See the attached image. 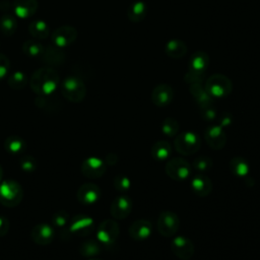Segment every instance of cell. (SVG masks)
Here are the masks:
<instances>
[{"label": "cell", "instance_id": "cell-1", "mask_svg": "<svg viewBox=\"0 0 260 260\" xmlns=\"http://www.w3.org/2000/svg\"><path fill=\"white\" fill-rule=\"evenodd\" d=\"M59 75L51 67H43L34 72L29 85L37 95L53 94L59 85Z\"/></svg>", "mask_w": 260, "mask_h": 260}, {"label": "cell", "instance_id": "cell-2", "mask_svg": "<svg viewBox=\"0 0 260 260\" xmlns=\"http://www.w3.org/2000/svg\"><path fill=\"white\" fill-rule=\"evenodd\" d=\"M61 92L67 101L80 103L86 95V87L79 77L69 75L61 83Z\"/></svg>", "mask_w": 260, "mask_h": 260}, {"label": "cell", "instance_id": "cell-3", "mask_svg": "<svg viewBox=\"0 0 260 260\" xmlns=\"http://www.w3.org/2000/svg\"><path fill=\"white\" fill-rule=\"evenodd\" d=\"M23 198L21 186L12 180L3 181L0 184V203L6 207L18 205Z\"/></svg>", "mask_w": 260, "mask_h": 260}, {"label": "cell", "instance_id": "cell-4", "mask_svg": "<svg viewBox=\"0 0 260 260\" xmlns=\"http://www.w3.org/2000/svg\"><path fill=\"white\" fill-rule=\"evenodd\" d=\"M175 149L183 155L196 153L200 148V138L192 131H185L175 136Z\"/></svg>", "mask_w": 260, "mask_h": 260}, {"label": "cell", "instance_id": "cell-5", "mask_svg": "<svg viewBox=\"0 0 260 260\" xmlns=\"http://www.w3.org/2000/svg\"><path fill=\"white\" fill-rule=\"evenodd\" d=\"M204 88L211 98H224L231 93L233 85L226 76L213 74L207 78Z\"/></svg>", "mask_w": 260, "mask_h": 260}, {"label": "cell", "instance_id": "cell-6", "mask_svg": "<svg viewBox=\"0 0 260 260\" xmlns=\"http://www.w3.org/2000/svg\"><path fill=\"white\" fill-rule=\"evenodd\" d=\"M165 171L171 179L175 181H184L191 175V165L181 157H174L168 159Z\"/></svg>", "mask_w": 260, "mask_h": 260}, {"label": "cell", "instance_id": "cell-7", "mask_svg": "<svg viewBox=\"0 0 260 260\" xmlns=\"http://www.w3.org/2000/svg\"><path fill=\"white\" fill-rule=\"evenodd\" d=\"M180 228V218L175 212L162 211L157 218V230L164 237H173Z\"/></svg>", "mask_w": 260, "mask_h": 260}, {"label": "cell", "instance_id": "cell-8", "mask_svg": "<svg viewBox=\"0 0 260 260\" xmlns=\"http://www.w3.org/2000/svg\"><path fill=\"white\" fill-rule=\"evenodd\" d=\"M120 228L114 219H105L102 221L96 231V239L102 244L109 246L116 242L119 237Z\"/></svg>", "mask_w": 260, "mask_h": 260}, {"label": "cell", "instance_id": "cell-9", "mask_svg": "<svg viewBox=\"0 0 260 260\" xmlns=\"http://www.w3.org/2000/svg\"><path fill=\"white\" fill-rule=\"evenodd\" d=\"M107 170V165L105 160L95 157L90 156L85 158L80 167V171L82 175L88 179H99L101 178Z\"/></svg>", "mask_w": 260, "mask_h": 260}, {"label": "cell", "instance_id": "cell-10", "mask_svg": "<svg viewBox=\"0 0 260 260\" xmlns=\"http://www.w3.org/2000/svg\"><path fill=\"white\" fill-rule=\"evenodd\" d=\"M53 45L59 48H66L73 44L77 38V30L71 25H62L52 32Z\"/></svg>", "mask_w": 260, "mask_h": 260}, {"label": "cell", "instance_id": "cell-11", "mask_svg": "<svg viewBox=\"0 0 260 260\" xmlns=\"http://www.w3.org/2000/svg\"><path fill=\"white\" fill-rule=\"evenodd\" d=\"M94 230L93 219L86 214H76L69 225V232L78 237H87Z\"/></svg>", "mask_w": 260, "mask_h": 260}, {"label": "cell", "instance_id": "cell-12", "mask_svg": "<svg viewBox=\"0 0 260 260\" xmlns=\"http://www.w3.org/2000/svg\"><path fill=\"white\" fill-rule=\"evenodd\" d=\"M31 240L40 245V246H47L53 242L55 239V231L52 225L42 222L36 224L30 233Z\"/></svg>", "mask_w": 260, "mask_h": 260}, {"label": "cell", "instance_id": "cell-13", "mask_svg": "<svg viewBox=\"0 0 260 260\" xmlns=\"http://www.w3.org/2000/svg\"><path fill=\"white\" fill-rule=\"evenodd\" d=\"M173 253L182 260H188L194 254V245L192 241L186 237L178 236L171 242Z\"/></svg>", "mask_w": 260, "mask_h": 260}, {"label": "cell", "instance_id": "cell-14", "mask_svg": "<svg viewBox=\"0 0 260 260\" xmlns=\"http://www.w3.org/2000/svg\"><path fill=\"white\" fill-rule=\"evenodd\" d=\"M206 143L215 150L221 149L226 142V135L223 128L219 125H211L204 132Z\"/></svg>", "mask_w": 260, "mask_h": 260}, {"label": "cell", "instance_id": "cell-15", "mask_svg": "<svg viewBox=\"0 0 260 260\" xmlns=\"http://www.w3.org/2000/svg\"><path fill=\"white\" fill-rule=\"evenodd\" d=\"M132 210V200L126 195H120L116 197L110 207V213L115 219L126 218Z\"/></svg>", "mask_w": 260, "mask_h": 260}, {"label": "cell", "instance_id": "cell-16", "mask_svg": "<svg viewBox=\"0 0 260 260\" xmlns=\"http://www.w3.org/2000/svg\"><path fill=\"white\" fill-rule=\"evenodd\" d=\"M100 197L101 189L93 183H85L81 185L76 192V198L78 202L83 205H91L95 203Z\"/></svg>", "mask_w": 260, "mask_h": 260}, {"label": "cell", "instance_id": "cell-17", "mask_svg": "<svg viewBox=\"0 0 260 260\" xmlns=\"http://www.w3.org/2000/svg\"><path fill=\"white\" fill-rule=\"evenodd\" d=\"M190 187L197 196L206 197L212 191V182L208 176L203 173H199L192 177Z\"/></svg>", "mask_w": 260, "mask_h": 260}, {"label": "cell", "instance_id": "cell-18", "mask_svg": "<svg viewBox=\"0 0 260 260\" xmlns=\"http://www.w3.org/2000/svg\"><path fill=\"white\" fill-rule=\"evenodd\" d=\"M65 58H66V54L63 51V49L55 45L48 46L47 48H45L41 56L43 63L46 64L48 67L62 65L65 61Z\"/></svg>", "mask_w": 260, "mask_h": 260}, {"label": "cell", "instance_id": "cell-19", "mask_svg": "<svg viewBox=\"0 0 260 260\" xmlns=\"http://www.w3.org/2000/svg\"><path fill=\"white\" fill-rule=\"evenodd\" d=\"M174 98L173 88L166 83L156 85L151 92V101L157 107L168 106Z\"/></svg>", "mask_w": 260, "mask_h": 260}, {"label": "cell", "instance_id": "cell-20", "mask_svg": "<svg viewBox=\"0 0 260 260\" xmlns=\"http://www.w3.org/2000/svg\"><path fill=\"white\" fill-rule=\"evenodd\" d=\"M129 236L135 241H144L148 239L152 232L150 221L146 219H137L129 228Z\"/></svg>", "mask_w": 260, "mask_h": 260}, {"label": "cell", "instance_id": "cell-21", "mask_svg": "<svg viewBox=\"0 0 260 260\" xmlns=\"http://www.w3.org/2000/svg\"><path fill=\"white\" fill-rule=\"evenodd\" d=\"M207 67L208 56L203 52H195L189 60V73L193 75L203 77Z\"/></svg>", "mask_w": 260, "mask_h": 260}, {"label": "cell", "instance_id": "cell-22", "mask_svg": "<svg viewBox=\"0 0 260 260\" xmlns=\"http://www.w3.org/2000/svg\"><path fill=\"white\" fill-rule=\"evenodd\" d=\"M38 6L37 0H14L12 9L17 17L28 18L37 12Z\"/></svg>", "mask_w": 260, "mask_h": 260}, {"label": "cell", "instance_id": "cell-23", "mask_svg": "<svg viewBox=\"0 0 260 260\" xmlns=\"http://www.w3.org/2000/svg\"><path fill=\"white\" fill-rule=\"evenodd\" d=\"M150 153L155 160H167L172 153V147L168 141L158 140L151 146Z\"/></svg>", "mask_w": 260, "mask_h": 260}, {"label": "cell", "instance_id": "cell-24", "mask_svg": "<svg viewBox=\"0 0 260 260\" xmlns=\"http://www.w3.org/2000/svg\"><path fill=\"white\" fill-rule=\"evenodd\" d=\"M147 13V7L146 4L142 1H135L133 2L128 10H127V16L130 21L132 22H140L144 19Z\"/></svg>", "mask_w": 260, "mask_h": 260}, {"label": "cell", "instance_id": "cell-25", "mask_svg": "<svg viewBox=\"0 0 260 260\" xmlns=\"http://www.w3.org/2000/svg\"><path fill=\"white\" fill-rule=\"evenodd\" d=\"M28 31L36 40H45L50 35V27L46 21L36 19L29 23Z\"/></svg>", "mask_w": 260, "mask_h": 260}, {"label": "cell", "instance_id": "cell-26", "mask_svg": "<svg viewBox=\"0 0 260 260\" xmlns=\"http://www.w3.org/2000/svg\"><path fill=\"white\" fill-rule=\"evenodd\" d=\"M230 170L237 177H247L250 171L249 162L242 156H235L230 161Z\"/></svg>", "mask_w": 260, "mask_h": 260}, {"label": "cell", "instance_id": "cell-27", "mask_svg": "<svg viewBox=\"0 0 260 260\" xmlns=\"http://www.w3.org/2000/svg\"><path fill=\"white\" fill-rule=\"evenodd\" d=\"M190 91H191L192 95L194 96L195 101L200 106V108L212 105V98L207 93L205 88L201 87V85L199 83L191 84Z\"/></svg>", "mask_w": 260, "mask_h": 260}, {"label": "cell", "instance_id": "cell-28", "mask_svg": "<svg viewBox=\"0 0 260 260\" xmlns=\"http://www.w3.org/2000/svg\"><path fill=\"white\" fill-rule=\"evenodd\" d=\"M4 148L9 153L18 154L25 149V141L17 135H11L5 139Z\"/></svg>", "mask_w": 260, "mask_h": 260}, {"label": "cell", "instance_id": "cell-29", "mask_svg": "<svg viewBox=\"0 0 260 260\" xmlns=\"http://www.w3.org/2000/svg\"><path fill=\"white\" fill-rule=\"evenodd\" d=\"M186 52V44L181 40H171L166 44V53L172 58H181Z\"/></svg>", "mask_w": 260, "mask_h": 260}, {"label": "cell", "instance_id": "cell-30", "mask_svg": "<svg viewBox=\"0 0 260 260\" xmlns=\"http://www.w3.org/2000/svg\"><path fill=\"white\" fill-rule=\"evenodd\" d=\"M17 29V20L11 14H3L0 17V31L3 36L9 37L14 35Z\"/></svg>", "mask_w": 260, "mask_h": 260}, {"label": "cell", "instance_id": "cell-31", "mask_svg": "<svg viewBox=\"0 0 260 260\" xmlns=\"http://www.w3.org/2000/svg\"><path fill=\"white\" fill-rule=\"evenodd\" d=\"M45 50V47L41 42L38 40H27L22 44V51L23 53L30 57V58H38L41 57L43 52Z\"/></svg>", "mask_w": 260, "mask_h": 260}, {"label": "cell", "instance_id": "cell-32", "mask_svg": "<svg viewBox=\"0 0 260 260\" xmlns=\"http://www.w3.org/2000/svg\"><path fill=\"white\" fill-rule=\"evenodd\" d=\"M35 104L38 108L43 110H58V108L61 106L60 101L53 96V94L49 95H38L35 100Z\"/></svg>", "mask_w": 260, "mask_h": 260}, {"label": "cell", "instance_id": "cell-33", "mask_svg": "<svg viewBox=\"0 0 260 260\" xmlns=\"http://www.w3.org/2000/svg\"><path fill=\"white\" fill-rule=\"evenodd\" d=\"M7 84L12 89L20 90L27 84V77L21 71H14L8 76Z\"/></svg>", "mask_w": 260, "mask_h": 260}, {"label": "cell", "instance_id": "cell-34", "mask_svg": "<svg viewBox=\"0 0 260 260\" xmlns=\"http://www.w3.org/2000/svg\"><path fill=\"white\" fill-rule=\"evenodd\" d=\"M79 252L84 257L93 258L101 253V246H100L99 242H96L94 240H91V239L86 240L80 245Z\"/></svg>", "mask_w": 260, "mask_h": 260}, {"label": "cell", "instance_id": "cell-35", "mask_svg": "<svg viewBox=\"0 0 260 260\" xmlns=\"http://www.w3.org/2000/svg\"><path fill=\"white\" fill-rule=\"evenodd\" d=\"M179 128H180V126H179L178 121L171 117L165 119L161 124L162 133L169 137H175L179 132Z\"/></svg>", "mask_w": 260, "mask_h": 260}, {"label": "cell", "instance_id": "cell-36", "mask_svg": "<svg viewBox=\"0 0 260 260\" xmlns=\"http://www.w3.org/2000/svg\"><path fill=\"white\" fill-rule=\"evenodd\" d=\"M192 166L194 167L195 170L199 171L200 173H204V172L209 171L212 168L213 162H212L211 158L208 156H199V157L194 158Z\"/></svg>", "mask_w": 260, "mask_h": 260}, {"label": "cell", "instance_id": "cell-37", "mask_svg": "<svg viewBox=\"0 0 260 260\" xmlns=\"http://www.w3.org/2000/svg\"><path fill=\"white\" fill-rule=\"evenodd\" d=\"M131 186V182L130 179L125 176V175H117L114 178V187L117 191L121 192V193H125L130 189Z\"/></svg>", "mask_w": 260, "mask_h": 260}, {"label": "cell", "instance_id": "cell-38", "mask_svg": "<svg viewBox=\"0 0 260 260\" xmlns=\"http://www.w3.org/2000/svg\"><path fill=\"white\" fill-rule=\"evenodd\" d=\"M51 221H52V224L56 228L66 226L67 223L69 222V214L65 210H59L52 215Z\"/></svg>", "mask_w": 260, "mask_h": 260}, {"label": "cell", "instance_id": "cell-39", "mask_svg": "<svg viewBox=\"0 0 260 260\" xmlns=\"http://www.w3.org/2000/svg\"><path fill=\"white\" fill-rule=\"evenodd\" d=\"M19 166L21 170L25 173H32L37 169V161L35 157L30 155H24L19 160Z\"/></svg>", "mask_w": 260, "mask_h": 260}, {"label": "cell", "instance_id": "cell-40", "mask_svg": "<svg viewBox=\"0 0 260 260\" xmlns=\"http://www.w3.org/2000/svg\"><path fill=\"white\" fill-rule=\"evenodd\" d=\"M10 61L6 55L0 53V79H3L9 72Z\"/></svg>", "mask_w": 260, "mask_h": 260}, {"label": "cell", "instance_id": "cell-41", "mask_svg": "<svg viewBox=\"0 0 260 260\" xmlns=\"http://www.w3.org/2000/svg\"><path fill=\"white\" fill-rule=\"evenodd\" d=\"M201 116H202V118L204 120L212 121L216 117V111H215V109L213 108L212 105L206 106V107H202L201 108Z\"/></svg>", "mask_w": 260, "mask_h": 260}, {"label": "cell", "instance_id": "cell-42", "mask_svg": "<svg viewBox=\"0 0 260 260\" xmlns=\"http://www.w3.org/2000/svg\"><path fill=\"white\" fill-rule=\"evenodd\" d=\"M9 231V220L3 216L0 215V238L4 237Z\"/></svg>", "mask_w": 260, "mask_h": 260}, {"label": "cell", "instance_id": "cell-43", "mask_svg": "<svg viewBox=\"0 0 260 260\" xmlns=\"http://www.w3.org/2000/svg\"><path fill=\"white\" fill-rule=\"evenodd\" d=\"M232 115H230L229 113H224L221 117H220V119H219V126H221L222 128L223 127H226V126H229L231 123H232Z\"/></svg>", "mask_w": 260, "mask_h": 260}, {"label": "cell", "instance_id": "cell-44", "mask_svg": "<svg viewBox=\"0 0 260 260\" xmlns=\"http://www.w3.org/2000/svg\"><path fill=\"white\" fill-rule=\"evenodd\" d=\"M117 160H118V157H117L116 154H114V153H109V154L106 156L105 162H106V165L113 166V165H115V164L117 162Z\"/></svg>", "mask_w": 260, "mask_h": 260}, {"label": "cell", "instance_id": "cell-45", "mask_svg": "<svg viewBox=\"0 0 260 260\" xmlns=\"http://www.w3.org/2000/svg\"><path fill=\"white\" fill-rule=\"evenodd\" d=\"M9 7H10V4L7 0H3L0 2V10L1 11H9Z\"/></svg>", "mask_w": 260, "mask_h": 260}, {"label": "cell", "instance_id": "cell-46", "mask_svg": "<svg viewBox=\"0 0 260 260\" xmlns=\"http://www.w3.org/2000/svg\"><path fill=\"white\" fill-rule=\"evenodd\" d=\"M2 175H3V170H2V168H1V166H0V181H1V179H2Z\"/></svg>", "mask_w": 260, "mask_h": 260}, {"label": "cell", "instance_id": "cell-47", "mask_svg": "<svg viewBox=\"0 0 260 260\" xmlns=\"http://www.w3.org/2000/svg\"><path fill=\"white\" fill-rule=\"evenodd\" d=\"M88 260H102V259H99V258H90Z\"/></svg>", "mask_w": 260, "mask_h": 260}]
</instances>
